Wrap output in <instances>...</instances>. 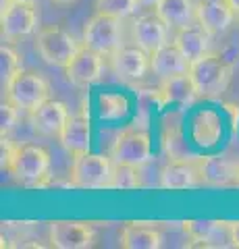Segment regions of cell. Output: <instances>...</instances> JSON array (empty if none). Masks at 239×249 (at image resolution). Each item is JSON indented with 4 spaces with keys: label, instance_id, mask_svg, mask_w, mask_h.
I'll return each mask as SVG.
<instances>
[{
    "label": "cell",
    "instance_id": "1",
    "mask_svg": "<svg viewBox=\"0 0 239 249\" xmlns=\"http://www.w3.org/2000/svg\"><path fill=\"white\" fill-rule=\"evenodd\" d=\"M50 152L37 143H19L6 173L25 187H46L50 181Z\"/></svg>",
    "mask_w": 239,
    "mask_h": 249
},
{
    "label": "cell",
    "instance_id": "2",
    "mask_svg": "<svg viewBox=\"0 0 239 249\" xmlns=\"http://www.w3.org/2000/svg\"><path fill=\"white\" fill-rule=\"evenodd\" d=\"M189 77L200 98H219L233 79V62L210 52L191 62Z\"/></svg>",
    "mask_w": 239,
    "mask_h": 249
},
{
    "label": "cell",
    "instance_id": "3",
    "mask_svg": "<svg viewBox=\"0 0 239 249\" xmlns=\"http://www.w3.org/2000/svg\"><path fill=\"white\" fill-rule=\"evenodd\" d=\"M83 46L96 50L104 58H110L114 52L123 48V19L96 13L88 19L81 31Z\"/></svg>",
    "mask_w": 239,
    "mask_h": 249
},
{
    "label": "cell",
    "instance_id": "4",
    "mask_svg": "<svg viewBox=\"0 0 239 249\" xmlns=\"http://www.w3.org/2000/svg\"><path fill=\"white\" fill-rule=\"evenodd\" d=\"M2 98L15 104L21 112H34L46 100H50V83L36 71H21L2 89Z\"/></svg>",
    "mask_w": 239,
    "mask_h": 249
},
{
    "label": "cell",
    "instance_id": "5",
    "mask_svg": "<svg viewBox=\"0 0 239 249\" xmlns=\"http://www.w3.org/2000/svg\"><path fill=\"white\" fill-rule=\"evenodd\" d=\"M81 46L83 42H77L63 27H42L36 34V50L40 52L44 62L52 67L65 69L81 50Z\"/></svg>",
    "mask_w": 239,
    "mask_h": 249
},
{
    "label": "cell",
    "instance_id": "6",
    "mask_svg": "<svg viewBox=\"0 0 239 249\" xmlns=\"http://www.w3.org/2000/svg\"><path fill=\"white\" fill-rule=\"evenodd\" d=\"M112 158L102 154H81L73 158L69 178L75 189H109Z\"/></svg>",
    "mask_w": 239,
    "mask_h": 249
},
{
    "label": "cell",
    "instance_id": "7",
    "mask_svg": "<svg viewBox=\"0 0 239 249\" xmlns=\"http://www.w3.org/2000/svg\"><path fill=\"white\" fill-rule=\"evenodd\" d=\"M112 162H127V164L144 166L152 160V142L144 129L129 127L121 131L110 147Z\"/></svg>",
    "mask_w": 239,
    "mask_h": 249
},
{
    "label": "cell",
    "instance_id": "8",
    "mask_svg": "<svg viewBox=\"0 0 239 249\" xmlns=\"http://www.w3.org/2000/svg\"><path fill=\"white\" fill-rule=\"evenodd\" d=\"M104 69L106 58L102 54H98L88 46H81V50L75 54V58L65 67V77L75 88H90V85L102 79Z\"/></svg>",
    "mask_w": 239,
    "mask_h": 249
},
{
    "label": "cell",
    "instance_id": "9",
    "mask_svg": "<svg viewBox=\"0 0 239 249\" xmlns=\"http://www.w3.org/2000/svg\"><path fill=\"white\" fill-rule=\"evenodd\" d=\"M48 239L56 249H88L96 243V231L88 222L55 220L48 227Z\"/></svg>",
    "mask_w": 239,
    "mask_h": 249
},
{
    "label": "cell",
    "instance_id": "10",
    "mask_svg": "<svg viewBox=\"0 0 239 249\" xmlns=\"http://www.w3.org/2000/svg\"><path fill=\"white\" fill-rule=\"evenodd\" d=\"M0 34L6 42H19L37 34L36 6L15 2L9 11L0 13Z\"/></svg>",
    "mask_w": 239,
    "mask_h": 249
},
{
    "label": "cell",
    "instance_id": "11",
    "mask_svg": "<svg viewBox=\"0 0 239 249\" xmlns=\"http://www.w3.org/2000/svg\"><path fill=\"white\" fill-rule=\"evenodd\" d=\"M168 27L156 13H144L131 23V40L148 54L168 44Z\"/></svg>",
    "mask_w": 239,
    "mask_h": 249
},
{
    "label": "cell",
    "instance_id": "12",
    "mask_svg": "<svg viewBox=\"0 0 239 249\" xmlns=\"http://www.w3.org/2000/svg\"><path fill=\"white\" fill-rule=\"evenodd\" d=\"M158 187L163 189H194L202 185L200 158H173L163 166L158 175Z\"/></svg>",
    "mask_w": 239,
    "mask_h": 249
},
{
    "label": "cell",
    "instance_id": "13",
    "mask_svg": "<svg viewBox=\"0 0 239 249\" xmlns=\"http://www.w3.org/2000/svg\"><path fill=\"white\" fill-rule=\"evenodd\" d=\"M109 62L114 75L125 81H140L148 75V71H152L150 54L140 46H123L109 58Z\"/></svg>",
    "mask_w": 239,
    "mask_h": 249
},
{
    "label": "cell",
    "instance_id": "14",
    "mask_svg": "<svg viewBox=\"0 0 239 249\" xmlns=\"http://www.w3.org/2000/svg\"><path fill=\"white\" fill-rule=\"evenodd\" d=\"M71 116L69 106L63 100H46L42 106H37L34 112H29V124L34 133L46 137H58L63 131L67 119Z\"/></svg>",
    "mask_w": 239,
    "mask_h": 249
},
{
    "label": "cell",
    "instance_id": "15",
    "mask_svg": "<svg viewBox=\"0 0 239 249\" xmlns=\"http://www.w3.org/2000/svg\"><path fill=\"white\" fill-rule=\"evenodd\" d=\"M237 13L231 9L227 0H198V25L204 27L210 36H222L235 23Z\"/></svg>",
    "mask_w": 239,
    "mask_h": 249
},
{
    "label": "cell",
    "instance_id": "16",
    "mask_svg": "<svg viewBox=\"0 0 239 249\" xmlns=\"http://www.w3.org/2000/svg\"><path fill=\"white\" fill-rule=\"evenodd\" d=\"M58 142L69 154L73 156V158L75 156H81V154L90 152L92 123H90L88 110H81V112L69 116L63 131H60V135H58Z\"/></svg>",
    "mask_w": 239,
    "mask_h": 249
},
{
    "label": "cell",
    "instance_id": "17",
    "mask_svg": "<svg viewBox=\"0 0 239 249\" xmlns=\"http://www.w3.org/2000/svg\"><path fill=\"white\" fill-rule=\"evenodd\" d=\"M239 162L227 156H206L200 158V177L206 187H233Z\"/></svg>",
    "mask_w": 239,
    "mask_h": 249
},
{
    "label": "cell",
    "instance_id": "18",
    "mask_svg": "<svg viewBox=\"0 0 239 249\" xmlns=\"http://www.w3.org/2000/svg\"><path fill=\"white\" fill-rule=\"evenodd\" d=\"M150 60H152V73L156 75L158 79H166V77L189 73V67H191L187 56H185L173 42H168L166 46L158 48L156 52H152Z\"/></svg>",
    "mask_w": 239,
    "mask_h": 249
},
{
    "label": "cell",
    "instance_id": "19",
    "mask_svg": "<svg viewBox=\"0 0 239 249\" xmlns=\"http://www.w3.org/2000/svg\"><path fill=\"white\" fill-rule=\"evenodd\" d=\"M154 13L171 29H183L189 25H196V13H198V0H160L154 6Z\"/></svg>",
    "mask_w": 239,
    "mask_h": 249
},
{
    "label": "cell",
    "instance_id": "20",
    "mask_svg": "<svg viewBox=\"0 0 239 249\" xmlns=\"http://www.w3.org/2000/svg\"><path fill=\"white\" fill-rule=\"evenodd\" d=\"M173 44L179 48L189 62H196L198 58L210 54V46H212V36L208 34L204 27H200L198 23L183 29H177V34L173 37Z\"/></svg>",
    "mask_w": 239,
    "mask_h": 249
},
{
    "label": "cell",
    "instance_id": "21",
    "mask_svg": "<svg viewBox=\"0 0 239 249\" xmlns=\"http://www.w3.org/2000/svg\"><path fill=\"white\" fill-rule=\"evenodd\" d=\"M119 245L125 249H158L163 247V232L154 227L127 222L119 235Z\"/></svg>",
    "mask_w": 239,
    "mask_h": 249
},
{
    "label": "cell",
    "instance_id": "22",
    "mask_svg": "<svg viewBox=\"0 0 239 249\" xmlns=\"http://www.w3.org/2000/svg\"><path fill=\"white\" fill-rule=\"evenodd\" d=\"M222 137V124L217 112L202 110L191 121V139L200 147H212L221 142Z\"/></svg>",
    "mask_w": 239,
    "mask_h": 249
},
{
    "label": "cell",
    "instance_id": "23",
    "mask_svg": "<svg viewBox=\"0 0 239 249\" xmlns=\"http://www.w3.org/2000/svg\"><path fill=\"white\" fill-rule=\"evenodd\" d=\"M160 93H163L165 104L166 102H173V104H191L198 98V91L194 88V81H191L189 73L160 79Z\"/></svg>",
    "mask_w": 239,
    "mask_h": 249
},
{
    "label": "cell",
    "instance_id": "24",
    "mask_svg": "<svg viewBox=\"0 0 239 249\" xmlns=\"http://www.w3.org/2000/svg\"><path fill=\"white\" fill-rule=\"evenodd\" d=\"M129 112L127 98L119 91H104L98 96V114L102 121H119Z\"/></svg>",
    "mask_w": 239,
    "mask_h": 249
},
{
    "label": "cell",
    "instance_id": "25",
    "mask_svg": "<svg viewBox=\"0 0 239 249\" xmlns=\"http://www.w3.org/2000/svg\"><path fill=\"white\" fill-rule=\"evenodd\" d=\"M140 168L142 166L127 164V162H112V175H110L109 189H119V191L137 189V187L142 185Z\"/></svg>",
    "mask_w": 239,
    "mask_h": 249
},
{
    "label": "cell",
    "instance_id": "26",
    "mask_svg": "<svg viewBox=\"0 0 239 249\" xmlns=\"http://www.w3.org/2000/svg\"><path fill=\"white\" fill-rule=\"evenodd\" d=\"M140 6H142L140 0H94L96 13H104L117 19L133 17Z\"/></svg>",
    "mask_w": 239,
    "mask_h": 249
},
{
    "label": "cell",
    "instance_id": "27",
    "mask_svg": "<svg viewBox=\"0 0 239 249\" xmlns=\"http://www.w3.org/2000/svg\"><path fill=\"white\" fill-rule=\"evenodd\" d=\"M23 71V65H21V58L19 54L15 52L11 46H4L0 48V83H2V89L9 85L15 77Z\"/></svg>",
    "mask_w": 239,
    "mask_h": 249
},
{
    "label": "cell",
    "instance_id": "28",
    "mask_svg": "<svg viewBox=\"0 0 239 249\" xmlns=\"http://www.w3.org/2000/svg\"><path fill=\"white\" fill-rule=\"evenodd\" d=\"M21 110L15 104H11L9 100H2V106H0V131L2 135H9L15 129V124L19 121Z\"/></svg>",
    "mask_w": 239,
    "mask_h": 249
},
{
    "label": "cell",
    "instance_id": "29",
    "mask_svg": "<svg viewBox=\"0 0 239 249\" xmlns=\"http://www.w3.org/2000/svg\"><path fill=\"white\" fill-rule=\"evenodd\" d=\"M17 145L19 143H15L13 139H9V135H2V139H0V158H2V160H0V168H2V170H9Z\"/></svg>",
    "mask_w": 239,
    "mask_h": 249
},
{
    "label": "cell",
    "instance_id": "30",
    "mask_svg": "<svg viewBox=\"0 0 239 249\" xmlns=\"http://www.w3.org/2000/svg\"><path fill=\"white\" fill-rule=\"evenodd\" d=\"M231 239H233V247H239V220L231 222Z\"/></svg>",
    "mask_w": 239,
    "mask_h": 249
},
{
    "label": "cell",
    "instance_id": "31",
    "mask_svg": "<svg viewBox=\"0 0 239 249\" xmlns=\"http://www.w3.org/2000/svg\"><path fill=\"white\" fill-rule=\"evenodd\" d=\"M15 4V0H0V13H4V11H9L11 6Z\"/></svg>",
    "mask_w": 239,
    "mask_h": 249
},
{
    "label": "cell",
    "instance_id": "32",
    "mask_svg": "<svg viewBox=\"0 0 239 249\" xmlns=\"http://www.w3.org/2000/svg\"><path fill=\"white\" fill-rule=\"evenodd\" d=\"M227 2H229L231 9H233V11L237 13V17H239V0H227Z\"/></svg>",
    "mask_w": 239,
    "mask_h": 249
},
{
    "label": "cell",
    "instance_id": "33",
    "mask_svg": "<svg viewBox=\"0 0 239 249\" xmlns=\"http://www.w3.org/2000/svg\"><path fill=\"white\" fill-rule=\"evenodd\" d=\"M140 2H142V6H156L160 0H140Z\"/></svg>",
    "mask_w": 239,
    "mask_h": 249
},
{
    "label": "cell",
    "instance_id": "34",
    "mask_svg": "<svg viewBox=\"0 0 239 249\" xmlns=\"http://www.w3.org/2000/svg\"><path fill=\"white\" fill-rule=\"evenodd\" d=\"M55 2H56V4H67V6H69V4H75V2H79V0H55Z\"/></svg>",
    "mask_w": 239,
    "mask_h": 249
},
{
    "label": "cell",
    "instance_id": "35",
    "mask_svg": "<svg viewBox=\"0 0 239 249\" xmlns=\"http://www.w3.org/2000/svg\"><path fill=\"white\" fill-rule=\"evenodd\" d=\"M15 2H23V4H32V6H36V4H37V0H15Z\"/></svg>",
    "mask_w": 239,
    "mask_h": 249
},
{
    "label": "cell",
    "instance_id": "36",
    "mask_svg": "<svg viewBox=\"0 0 239 249\" xmlns=\"http://www.w3.org/2000/svg\"><path fill=\"white\" fill-rule=\"evenodd\" d=\"M233 187H239V168H237V175H235V183H233Z\"/></svg>",
    "mask_w": 239,
    "mask_h": 249
}]
</instances>
